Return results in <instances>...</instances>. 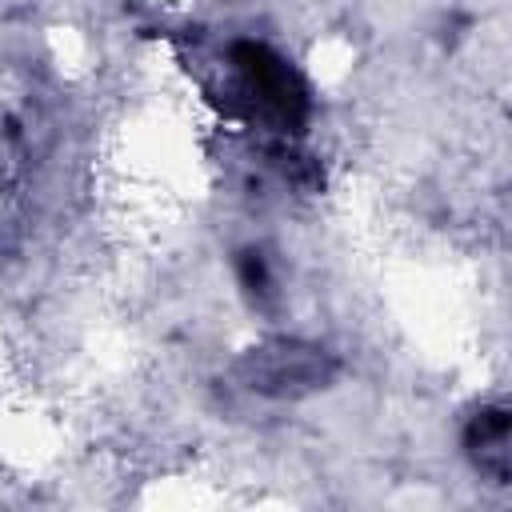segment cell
I'll use <instances>...</instances> for the list:
<instances>
[{
  "label": "cell",
  "mask_w": 512,
  "mask_h": 512,
  "mask_svg": "<svg viewBox=\"0 0 512 512\" xmlns=\"http://www.w3.org/2000/svg\"><path fill=\"white\" fill-rule=\"evenodd\" d=\"M464 448L480 476H488L492 484H504L508 480V408L484 400L464 432Z\"/></svg>",
  "instance_id": "cell-1"
}]
</instances>
